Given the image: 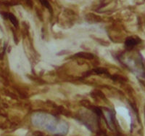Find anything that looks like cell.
<instances>
[{"label": "cell", "instance_id": "obj_4", "mask_svg": "<svg viewBox=\"0 0 145 136\" xmlns=\"http://www.w3.org/2000/svg\"><path fill=\"white\" fill-rule=\"evenodd\" d=\"M58 111H60V114H62L64 115V116L70 117V116L71 115V112H70V111H68V109L63 108L62 106H59V107H58Z\"/></svg>", "mask_w": 145, "mask_h": 136}, {"label": "cell", "instance_id": "obj_6", "mask_svg": "<svg viewBox=\"0 0 145 136\" xmlns=\"http://www.w3.org/2000/svg\"><path fill=\"white\" fill-rule=\"evenodd\" d=\"M80 103H81V105H84V107H86V108H91V107H92V106H91V103L88 101H87V100L82 101L80 102Z\"/></svg>", "mask_w": 145, "mask_h": 136}, {"label": "cell", "instance_id": "obj_7", "mask_svg": "<svg viewBox=\"0 0 145 136\" xmlns=\"http://www.w3.org/2000/svg\"><path fill=\"white\" fill-rule=\"evenodd\" d=\"M41 2V3H42L44 6H45L46 7H47L48 9H50L51 10H52V7H51V6H50V3L47 2V1H45V0H42V1H40Z\"/></svg>", "mask_w": 145, "mask_h": 136}, {"label": "cell", "instance_id": "obj_2", "mask_svg": "<svg viewBox=\"0 0 145 136\" xmlns=\"http://www.w3.org/2000/svg\"><path fill=\"white\" fill-rule=\"evenodd\" d=\"M75 56H76L78 58L87 59V60H92L94 58V55L92 53H88V52H79V53H77Z\"/></svg>", "mask_w": 145, "mask_h": 136}, {"label": "cell", "instance_id": "obj_3", "mask_svg": "<svg viewBox=\"0 0 145 136\" xmlns=\"http://www.w3.org/2000/svg\"><path fill=\"white\" fill-rule=\"evenodd\" d=\"M4 16L10 20V22H11L12 24H13L15 26L17 27V26H18V20H17V18H15V16H14L13 14H12V13H5Z\"/></svg>", "mask_w": 145, "mask_h": 136}, {"label": "cell", "instance_id": "obj_5", "mask_svg": "<svg viewBox=\"0 0 145 136\" xmlns=\"http://www.w3.org/2000/svg\"><path fill=\"white\" fill-rule=\"evenodd\" d=\"M93 71L97 74H108V71L104 69V68H96L94 69Z\"/></svg>", "mask_w": 145, "mask_h": 136}, {"label": "cell", "instance_id": "obj_1", "mask_svg": "<svg viewBox=\"0 0 145 136\" xmlns=\"http://www.w3.org/2000/svg\"><path fill=\"white\" fill-rule=\"evenodd\" d=\"M141 42V40L136 38V37H129L126 39L125 42V46L127 49L131 50L132 48H134L136 45H137L138 44Z\"/></svg>", "mask_w": 145, "mask_h": 136}]
</instances>
